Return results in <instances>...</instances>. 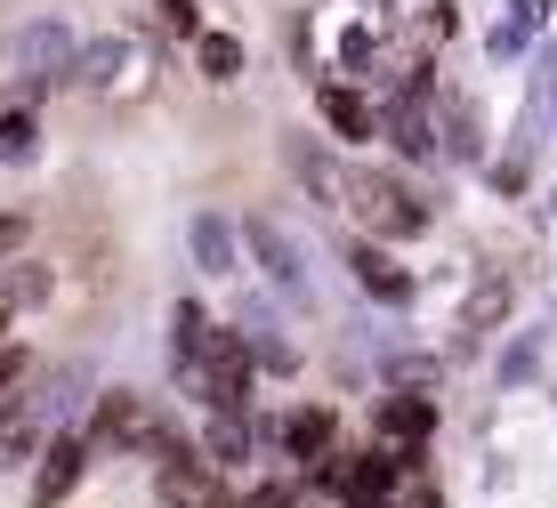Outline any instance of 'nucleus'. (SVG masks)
<instances>
[{"instance_id": "f8f14e48", "label": "nucleus", "mask_w": 557, "mask_h": 508, "mask_svg": "<svg viewBox=\"0 0 557 508\" xmlns=\"http://www.w3.org/2000/svg\"><path fill=\"white\" fill-rule=\"evenodd\" d=\"M186 250H195V267L210 283H226V275L251 267V250H243V219H226V210H195V219H186Z\"/></svg>"}, {"instance_id": "f03ea898", "label": "nucleus", "mask_w": 557, "mask_h": 508, "mask_svg": "<svg viewBox=\"0 0 557 508\" xmlns=\"http://www.w3.org/2000/svg\"><path fill=\"white\" fill-rule=\"evenodd\" d=\"M259 356H251V331L243 323H219L210 331V347H202V387H195V404L202 412H243V420H259Z\"/></svg>"}, {"instance_id": "b1692460", "label": "nucleus", "mask_w": 557, "mask_h": 508, "mask_svg": "<svg viewBox=\"0 0 557 508\" xmlns=\"http://www.w3.org/2000/svg\"><path fill=\"white\" fill-rule=\"evenodd\" d=\"M153 33H170V41H195V33H202V0H153Z\"/></svg>"}, {"instance_id": "aec40b11", "label": "nucleus", "mask_w": 557, "mask_h": 508, "mask_svg": "<svg viewBox=\"0 0 557 508\" xmlns=\"http://www.w3.org/2000/svg\"><path fill=\"white\" fill-rule=\"evenodd\" d=\"M542 363H549V331H542V323H533V331H509V347H502V363H493V380L517 396V387L542 380Z\"/></svg>"}, {"instance_id": "c756f323", "label": "nucleus", "mask_w": 557, "mask_h": 508, "mask_svg": "<svg viewBox=\"0 0 557 508\" xmlns=\"http://www.w3.org/2000/svg\"><path fill=\"white\" fill-rule=\"evenodd\" d=\"M25 234H33V219H25V210H0V267H9L16 250H25Z\"/></svg>"}, {"instance_id": "9b49d317", "label": "nucleus", "mask_w": 557, "mask_h": 508, "mask_svg": "<svg viewBox=\"0 0 557 508\" xmlns=\"http://www.w3.org/2000/svg\"><path fill=\"white\" fill-rule=\"evenodd\" d=\"M436 138H445V162H453V170H485V162H493L485 106H476L469 89H436Z\"/></svg>"}, {"instance_id": "473e14b6", "label": "nucleus", "mask_w": 557, "mask_h": 508, "mask_svg": "<svg viewBox=\"0 0 557 508\" xmlns=\"http://www.w3.org/2000/svg\"><path fill=\"white\" fill-rule=\"evenodd\" d=\"M549 219H557V194H549Z\"/></svg>"}, {"instance_id": "20e7f679", "label": "nucleus", "mask_w": 557, "mask_h": 508, "mask_svg": "<svg viewBox=\"0 0 557 508\" xmlns=\"http://www.w3.org/2000/svg\"><path fill=\"white\" fill-rule=\"evenodd\" d=\"M82 428H89V444H98V460H106V453H153L162 412L146 404V387H98Z\"/></svg>"}, {"instance_id": "4be33fe9", "label": "nucleus", "mask_w": 557, "mask_h": 508, "mask_svg": "<svg viewBox=\"0 0 557 508\" xmlns=\"http://www.w3.org/2000/svg\"><path fill=\"white\" fill-rule=\"evenodd\" d=\"M33 153H41V106L9 97V106H0V170H9V162H33Z\"/></svg>"}, {"instance_id": "bb28decb", "label": "nucleus", "mask_w": 557, "mask_h": 508, "mask_svg": "<svg viewBox=\"0 0 557 508\" xmlns=\"http://www.w3.org/2000/svg\"><path fill=\"white\" fill-rule=\"evenodd\" d=\"M380 371H388V387H436V371H445V363H436V356H388Z\"/></svg>"}, {"instance_id": "f3484780", "label": "nucleus", "mask_w": 557, "mask_h": 508, "mask_svg": "<svg viewBox=\"0 0 557 508\" xmlns=\"http://www.w3.org/2000/svg\"><path fill=\"white\" fill-rule=\"evenodd\" d=\"M122 65H129V33H98V41L73 49L65 89H113V82H122Z\"/></svg>"}, {"instance_id": "c85d7f7f", "label": "nucleus", "mask_w": 557, "mask_h": 508, "mask_svg": "<svg viewBox=\"0 0 557 508\" xmlns=\"http://www.w3.org/2000/svg\"><path fill=\"white\" fill-rule=\"evenodd\" d=\"M25 371H33V356H25L16 339H0V404H9L16 387H25Z\"/></svg>"}, {"instance_id": "393cba45", "label": "nucleus", "mask_w": 557, "mask_h": 508, "mask_svg": "<svg viewBox=\"0 0 557 508\" xmlns=\"http://www.w3.org/2000/svg\"><path fill=\"white\" fill-rule=\"evenodd\" d=\"M485 57H493V65H525V57H533V33L517 25V16H502V25L485 33Z\"/></svg>"}, {"instance_id": "1a4fd4ad", "label": "nucleus", "mask_w": 557, "mask_h": 508, "mask_svg": "<svg viewBox=\"0 0 557 508\" xmlns=\"http://www.w3.org/2000/svg\"><path fill=\"white\" fill-rule=\"evenodd\" d=\"M89 460H98V444H89V428H57V436L41 444V460H33V508H65L73 493H82Z\"/></svg>"}, {"instance_id": "7c9ffc66", "label": "nucleus", "mask_w": 557, "mask_h": 508, "mask_svg": "<svg viewBox=\"0 0 557 508\" xmlns=\"http://www.w3.org/2000/svg\"><path fill=\"white\" fill-rule=\"evenodd\" d=\"M170 508H235V500H226L219 484H202V493H186V500H170Z\"/></svg>"}, {"instance_id": "f257e3e1", "label": "nucleus", "mask_w": 557, "mask_h": 508, "mask_svg": "<svg viewBox=\"0 0 557 508\" xmlns=\"http://www.w3.org/2000/svg\"><path fill=\"white\" fill-rule=\"evenodd\" d=\"M339 219L356 234H380V243H420V234L436 226V202L405 178V162H372V170L348 162V202H339Z\"/></svg>"}, {"instance_id": "9d476101", "label": "nucleus", "mask_w": 557, "mask_h": 508, "mask_svg": "<svg viewBox=\"0 0 557 508\" xmlns=\"http://www.w3.org/2000/svg\"><path fill=\"white\" fill-rule=\"evenodd\" d=\"M315 122H323L332 146H380V97L363 82H332V73H323L315 82Z\"/></svg>"}, {"instance_id": "ddd939ff", "label": "nucleus", "mask_w": 557, "mask_h": 508, "mask_svg": "<svg viewBox=\"0 0 557 508\" xmlns=\"http://www.w3.org/2000/svg\"><path fill=\"white\" fill-rule=\"evenodd\" d=\"M210 331H219V323H210L202 299H178V307H170V380H178L186 396L202 387V347H210Z\"/></svg>"}, {"instance_id": "412c9836", "label": "nucleus", "mask_w": 557, "mask_h": 508, "mask_svg": "<svg viewBox=\"0 0 557 508\" xmlns=\"http://www.w3.org/2000/svg\"><path fill=\"white\" fill-rule=\"evenodd\" d=\"M49 290H57V267H49V259H25V250H16V259L0 267V299H9L16 315H25V307H41Z\"/></svg>"}, {"instance_id": "0eeeda50", "label": "nucleus", "mask_w": 557, "mask_h": 508, "mask_svg": "<svg viewBox=\"0 0 557 508\" xmlns=\"http://www.w3.org/2000/svg\"><path fill=\"white\" fill-rule=\"evenodd\" d=\"M259 428H267V444H275L283 460H299V468H323V460H339V453H348L339 404H292L283 420H259Z\"/></svg>"}, {"instance_id": "39448f33", "label": "nucleus", "mask_w": 557, "mask_h": 508, "mask_svg": "<svg viewBox=\"0 0 557 508\" xmlns=\"http://www.w3.org/2000/svg\"><path fill=\"white\" fill-rule=\"evenodd\" d=\"M243 250H251V267L275 283L283 307L315 315V283H307V259H299V234H292V226H275V219L259 210V219H243Z\"/></svg>"}, {"instance_id": "a878e982", "label": "nucleus", "mask_w": 557, "mask_h": 508, "mask_svg": "<svg viewBox=\"0 0 557 508\" xmlns=\"http://www.w3.org/2000/svg\"><path fill=\"white\" fill-rule=\"evenodd\" d=\"M251 356H259V371H275V380H283V371H299V347L283 339V331H251Z\"/></svg>"}, {"instance_id": "6e6552de", "label": "nucleus", "mask_w": 557, "mask_h": 508, "mask_svg": "<svg viewBox=\"0 0 557 508\" xmlns=\"http://www.w3.org/2000/svg\"><path fill=\"white\" fill-rule=\"evenodd\" d=\"M509 323H517V275H509V267H493V275H476L469 290H460L453 347H460V356H476V347H485V339H502Z\"/></svg>"}, {"instance_id": "a211bd4d", "label": "nucleus", "mask_w": 557, "mask_h": 508, "mask_svg": "<svg viewBox=\"0 0 557 508\" xmlns=\"http://www.w3.org/2000/svg\"><path fill=\"white\" fill-rule=\"evenodd\" d=\"M186 49H195V73H202L210 89L243 82V65H251V49H243V41H235V33H226V25H202L195 41H186Z\"/></svg>"}, {"instance_id": "2f4dec72", "label": "nucleus", "mask_w": 557, "mask_h": 508, "mask_svg": "<svg viewBox=\"0 0 557 508\" xmlns=\"http://www.w3.org/2000/svg\"><path fill=\"white\" fill-rule=\"evenodd\" d=\"M9 331H16V307H9V299H0V339H9Z\"/></svg>"}, {"instance_id": "6ab92c4d", "label": "nucleus", "mask_w": 557, "mask_h": 508, "mask_svg": "<svg viewBox=\"0 0 557 508\" xmlns=\"http://www.w3.org/2000/svg\"><path fill=\"white\" fill-rule=\"evenodd\" d=\"M453 41H460V0H420V9H405V49L445 57Z\"/></svg>"}, {"instance_id": "2eb2a0df", "label": "nucleus", "mask_w": 557, "mask_h": 508, "mask_svg": "<svg viewBox=\"0 0 557 508\" xmlns=\"http://www.w3.org/2000/svg\"><path fill=\"white\" fill-rule=\"evenodd\" d=\"M292 178L315 194L323 210H339L348 202V162H339V146H315V138H299L292 146Z\"/></svg>"}, {"instance_id": "423d86ee", "label": "nucleus", "mask_w": 557, "mask_h": 508, "mask_svg": "<svg viewBox=\"0 0 557 508\" xmlns=\"http://www.w3.org/2000/svg\"><path fill=\"white\" fill-rule=\"evenodd\" d=\"M339 267H348V283L363 290V299H372V307H396V315H405V307H412V267L405 259H396V243H380V234H339Z\"/></svg>"}, {"instance_id": "cd10ccee", "label": "nucleus", "mask_w": 557, "mask_h": 508, "mask_svg": "<svg viewBox=\"0 0 557 508\" xmlns=\"http://www.w3.org/2000/svg\"><path fill=\"white\" fill-rule=\"evenodd\" d=\"M509 16L533 33V41H549V33H557V0H509Z\"/></svg>"}, {"instance_id": "7ed1b4c3", "label": "nucleus", "mask_w": 557, "mask_h": 508, "mask_svg": "<svg viewBox=\"0 0 557 508\" xmlns=\"http://www.w3.org/2000/svg\"><path fill=\"white\" fill-rule=\"evenodd\" d=\"M380 146L405 170H436L445 138H436V89H380Z\"/></svg>"}, {"instance_id": "dca6fc26", "label": "nucleus", "mask_w": 557, "mask_h": 508, "mask_svg": "<svg viewBox=\"0 0 557 508\" xmlns=\"http://www.w3.org/2000/svg\"><path fill=\"white\" fill-rule=\"evenodd\" d=\"M259 436H267V428L243 420V412H210V420H202V453H210V468H219V476H226V468H251Z\"/></svg>"}, {"instance_id": "4468645a", "label": "nucleus", "mask_w": 557, "mask_h": 508, "mask_svg": "<svg viewBox=\"0 0 557 508\" xmlns=\"http://www.w3.org/2000/svg\"><path fill=\"white\" fill-rule=\"evenodd\" d=\"M380 436L388 444H429L436 436V404H429V387H388V396H380Z\"/></svg>"}, {"instance_id": "5701e85b", "label": "nucleus", "mask_w": 557, "mask_h": 508, "mask_svg": "<svg viewBox=\"0 0 557 508\" xmlns=\"http://www.w3.org/2000/svg\"><path fill=\"white\" fill-rule=\"evenodd\" d=\"M476 178H485L493 194H502V202H525V194H533V162H525V153H509V146H502V153H493L485 170H476Z\"/></svg>"}]
</instances>
